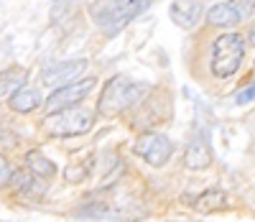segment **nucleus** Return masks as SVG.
<instances>
[{
    "instance_id": "nucleus-1",
    "label": "nucleus",
    "mask_w": 255,
    "mask_h": 222,
    "mask_svg": "<svg viewBox=\"0 0 255 222\" xmlns=\"http://www.w3.org/2000/svg\"><path fill=\"white\" fill-rule=\"evenodd\" d=\"M145 95V87L128 79L123 74L113 77L108 84L102 87V95H100V102H97V113L105 115V118H118L123 115L125 110L135 107Z\"/></svg>"
},
{
    "instance_id": "nucleus-2",
    "label": "nucleus",
    "mask_w": 255,
    "mask_h": 222,
    "mask_svg": "<svg viewBox=\"0 0 255 222\" xmlns=\"http://www.w3.org/2000/svg\"><path fill=\"white\" fill-rule=\"evenodd\" d=\"M148 0H120V3H100L92 5V18L100 26L105 36H115L125 28V23H130L135 15L148 10Z\"/></svg>"
},
{
    "instance_id": "nucleus-3",
    "label": "nucleus",
    "mask_w": 255,
    "mask_h": 222,
    "mask_svg": "<svg viewBox=\"0 0 255 222\" xmlns=\"http://www.w3.org/2000/svg\"><path fill=\"white\" fill-rule=\"evenodd\" d=\"M245 59V38L240 33H222L215 38V43H212V59H209V69L215 77L220 79H227L232 77L240 64Z\"/></svg>"
},
{
    "instance_id": "nucleus-4",
    "label": "nucleus",
    "mask_w": 255,
    "mask_h": 222,
    "mask_svg": "<svg viewBox=\"0 0 255 222\" xmlns=\"http://www.w3.org/2000/svg\"><path fill=\"white\" fill-rule=\"evenodd\" d=\"M49 136L54 138H69V136H84L95 125V113L87 107H69L61 113H51L44 120Z\"/></svg>"
},
{
    "instance_id": "nucleus-5",
    "label": "nucleus",
    "mask_w": 255,
    "mask_h": 222,
    "mask_svg": "<svg viewBox=\"0 0 255 222\" xmlns=\"http://www.w3.org/2000/svg\"><path fill=\"white\" fill-rule=\"evenodd\" d=\"M171 151H174L171 141H168L166 136H161V133H153V130L138 136V141L133 143V153L140 156L145 164H151V166H163L168 159H171Z\"/></svg>"
},
{
    "instance_id": "nucleus-6",
    "label": "nucleus",
    "mask_w": 255,
    "mask_h": 222,
    "mask_svg": "<svg viewBox=\"0 0 255 222\" xmlns=\"http://www.w3.org/2000/svg\"><path fill=\"white\" fill-rule=\"evenodd\" d=\"M92 84H95V79L87 77V79H77V82H72V84H67V87H59V90H54V92L49 95V100H46L49 115L79 105L84 97L92 92Z\"/></svg>"
},
{
    "instance_id": "nucleus-7",
    "label": "nucleus",
    "mask_w": 255,
    "mask_h": 222,
    "mask_svg": "<svg viewBox=\"0 0 255 222\" xmlns=\"http://www.w3.org/2000/svg\"><path fill=\"white\" fill-rule=\"evenodd\" d=\"M87 69V59H72V61H59V64H51L41 72V82L44 84H56L59 87H67L72 82H77V77Z\"/></svg>"
},
{
    "instance_id": "nucleus-8",
    "label": "nucleus",
    "mask_w": 255,
    "mask_h": 222,
    "mask_svg": "<svg viewBox=\"0 0 255 222\" xmlns=\"http://www.w3.org/2000/svg\"><path fill=\"white\" fill-rule=\"evenodd\" d=\"M212 164V148L207 143L204 136H197L186 146V153H184V166L191 169V171H199V169H207Z\"/></svg>"
},
{
    "instance_id": "nucleus-9",
    "label": "nucleus",
    "mask_w": 255,
    "mask_h": 222,
    "mask_svg": "<svg viewBox=\"0 0 255 222\" xmlns=\"http://www.w3.org/2000/svg\"><path fill=\"white\" fill-rule=\"evenodd\" d=\"M10 182H13V187H15L20 194L28 197V199H41V197H44V192H46L44 182H41L38 176L28 174V171H15Z\"/></svg>"
},
{
    "instance_id": "nucleus-10",
    "label": "nucleus",
    "mask_w": 255,
    "mask_h": 222,
    "mask_svg": "<svg viewBox=\"0 0 255 222\" xmlns=\"http://www.w3.org/2000/svg\"><path fill=\"white\" fill-rule=\"evenodd\" d=\"M168 13H171L174 23H179L181 28H191V26H197V20L202 18L204 5L202 3H174Z\"/></svg>"
},
{
    "instance_id": "nucleus-11",
    "label": "nucleus",
    "mask_w": 255,
    "mask_h": 222,
    "mask_svg": "<svg viewBox=\"0 0 255 222\" xmlns=\"http://www.w3.org/2000/svg\"><path fill=\"white\" fill-rule=\"evenodd\" d=\"M207 18H209V23L212 26H222V28H227V26H235V23H240V10H238V5H232V3H217V5H212L209 10H207Z\"/></svg>"
},
{
    "instance_id": "nucleus-12",
    "label": "nucleus",
    "mask_w": 255,
    "mask_h": 222,
    "mask_svg": "<svg viewBox=\"0 0 255 222\" xmlns=\"http://www.w3.org/2000/svg\"><path fill=\"white\" fill-rule=\"evenodd\" d=\"M26 77V69H20V66H10V69L0 72V97H13L18 90H23Z\"/></svg>"
},
{
    "instance_id": "nucleus-13",
    "label": "nucleus",
    "mask_w": 255,
    "mask_h": 222,
    "mask_svg": "<svg viewBox=\"0 0 255 222\" xmlns=\"http://www.w3.org/2000/svg\"><path fill=\"white\" fill-rule=\"evenodd\" d=\"M194 210L197 212H215V210H225L227 207V194L222 189H207L199 197H194Z\"/></svg>"
},
{
    "instance_id": "nucleus-14",
    "label": "nucleus",
    "mask_w": 255,
    "mask_h": 222,
    "mask_svg": "<svg viewBox=\"0 0 255 222\" xmlns=\"http://www.w3.org/2000/svg\"><path fill=\"white\" fill-rule=\"evenodd\" d=\"M26 171L33 174V176H41V179H49V176L56 174V164L51 159H46L41 151H28L26 153Z\"/></svg>"
},
{
    "instance_id": "nucleus-15",
    "label": "nucleus",
    "mask_w": 255,
    "mask_h": 222,
    "mask_svg": "<svg viewBox=\"0 0 255 222\" xmlns=\"http://www.w3.org/2000/svg\"><path fill=\"white\" fill-rule=\"evenodd\" d=\"M41 105V92L38 90H31V87H23V90H18L13 97H10V107L15 113H31Z\"/></svg>"
},
{
    "instance_id": "nucleus-16",
    "label": "nucleus",
    "mask_w": 255,
    "mask_h": 222,
    "mask_svg": "<svg viewBox=\"0 0 255 222\" xmlns=\"http://www.w3.org/2000/svg\"><path fill=\"white\" fill-rule=\"evenodd\" d=\"M92 164H95V153H87L84 156V161H72L67 166V171H64V179L77 184V182H84L87 179V174L92 171Z\"/></svg>"
},
{
    "instance_id": "nucleus-17",
    "label": "nucleus",
    "mask_w": 255,
    "mask_h": 222,
    "mask_svg": "<svg viewBox=\"0 0 255 222\" xmlns=\"http://www.w3.org/2000/svg\"><path fill=\"white\" fill-rule=\"evenodd\" d=\"M79 215H87V217H110L113 207L110 205H102V202H90L79 210Z\"/></svg>"
},
{
    "instance_id": "nucleus-18",
    "label": "nucleus",
    "mask_w": 255,
    "mask_h": 222,
    "mask_svg": "<svg viewBox=\"0 0 255 222\" xmlns=\"http://www.w3.org/2000/svg\"><path fill=\"white\" fill-rule=\"evenodd\" d=\"M13 166L3 159V156H0V187H8L10 184V179H13Z\"/></svg>"
},
{
    "instance_id": "nucleus-19",
    "label": "nucleus",
    "mask_w": 255,
    "mask_h": 222,
    "mask_svg": "<svg viewBox=\"0 0 255 222\" xmlns=\"http://www.w3.org/2000/svg\"><path fill=\"white\" fill-rule=\"evenodd\" d=\"M255 100V82H250L245 90H240L238 92V97H235V102L238 105H248V102H253Z\"/></svg>"
},
{
    "instance_id": "nucleus-20",
    "label": "nucleus",
    "mask_w": 255,
    "mask_h": 222,
    "mask_svg": "<svg viewBox=\"0 0 255 222\" xmlns=\"http://www.w3.org/2000/svg\"><path fill=\"white\" fill-rule=\"evenodd\" d=\"M250 41L255 43V26H253V31H250Z\"/></svg>"
}]
</instances>
